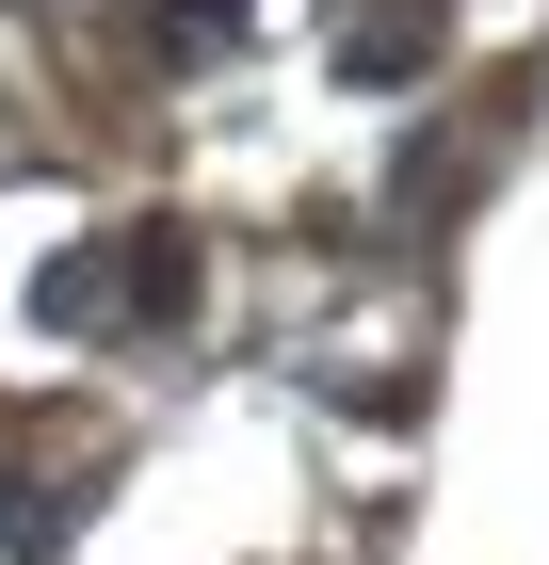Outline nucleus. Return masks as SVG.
Masks as SVG:
<instances>
[{"label": "nucleus", "mask_w": 549, "mask_h": 565, "mask_svg": "<svg viewBox=\"0 0 549 565\" xmlns=\"http://www.w3.org/2000/svg\"><path fill=\"white\" fill-rule=\"evenodd\" d=\"M436 33H453V0H356L339 17V82H404V65H436Z\"/></svg>", "instance_id": "1"}, {"label": "nucleus", "mask_w": 549, "mask_h": 565, "mask_svg": "<svg viewBox=\"0 0 549 565\" xmlns=\"http://www.w3.org/2000/svg\"><path fill=\"white\" fill-rule=\"evenodd\" d=\"M114 307H129V243H65L33 275V323H114Z\"/></svg>", "instance_id": "2"}, {"label": "nucleus", "mask_w": 549, "mask_h": 565, "mask_svg": "<svg viewBox=\"0 0 549 565\" xmlns=\"http://www.w3.org/2000/svg\"><path fill=\"white\" fill-rule=\"evenodd\" d=\"M129 307H146V323L194 307V243H178V226H129Z\"/></svg>", "instance_id": "3"}, {"label": "nucleus", "mask_w": 549, "mask_h": 565, "mask_svg": "<svg viewBox=\"0 0 549 565\" xmlns=\"http://www.w3.org/2000/svg\"><path fill=\"white\" fill-rule=\"evenodd\" d=\"M162 33H194V49H211V33H243V0H178Z\"/></svg>", "instance_id": "4"}]
</instances>
